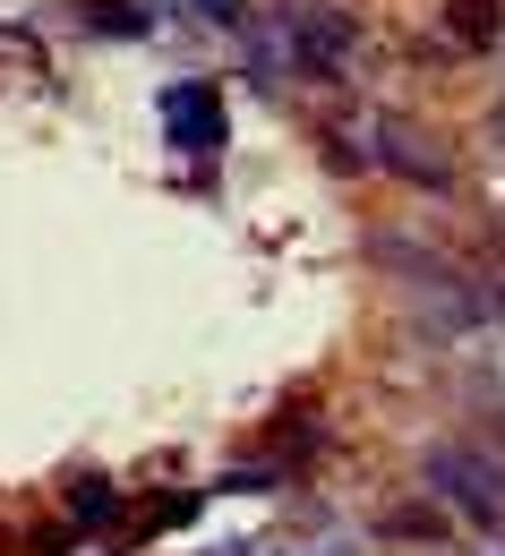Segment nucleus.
Masks as SVG:
<instances>
[{"label": "nucleus", "mask_w": 505, "mask_h": 556, "mask_svg": "<svg viewBox=\"0 0 505 556\" xmlns=\"http://www.w3.org/2000/svg\"><path fill=\"white\" fill-rule=\"evenodd\" d=\"M429 480H437V496L463 505L489 540H505V463H497V454H480V445H437Z\"/></svg>", "instance_id": "obj_1"}, {"label": "nucleus", "mask_w": 505, "mask_h": 556, "mask_svg": "<svg viewBox=\"0 0 505 556\" xmlns=\"http://www.w3.org/2000/svg\"><path fill=\"white\" fill-rule=\"evenodd\" d=\"M283 35H291V52H300V70H308V77H343V70H352V52H361V35H352V17H343L334 0H291Z\"/></svg>", "instance_id": "obj_2"}, {"label": "nucleus", "mask_w": 505, "mask_h": 556, "mask_svg": "<svg viewBox=\"0 0 505 556\" xmlns=\"http://www.w3.org/2000/svg\"><path fill=\"white\" fill-rule=\"evenodd\" d=\"M377 138H386L377 154H386L403 180H420V189H454V163H445V154L429 146V129H412V121H386Z\"/></svg>", "instance_id": "obj_3"}, {"label": "nucleus", "mask_w": 505, "mask_h": 556, "mask_svg": "<svg viewBox=\"0 0 505 556\" xmlns=\"http://www.w3.org/2000/svg\"><path fill=\"white\" fill-rule=\"evenodd\" d=\"M445 35H454L463 52H489L505 35V0H445Z\"/></svg>", "instance_id": "obj_4"}]
</instances>
